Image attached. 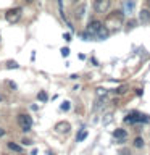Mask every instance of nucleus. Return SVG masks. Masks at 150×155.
<instances>
[{
	"label": "nucleus",
	"mask_w": 150,
	"mask_h": 155,
	"mask_svg": "<svg viewBox=\"0 0 150 155\" xmlns=\"http://www.w3.org/2000/svg\"><path fill=\"white\" fill-rule=\"evenodd\" d=\"M8 149L13 150V152H21V150H23L21 145H18V144H15V142H8Z\"/></svg>",
	"instance_id": "13"
},
{
	"label": "nucleus",
	"mask_w": 150,
	"mask_h": 155,
	"mask_svg": "<svg viewBox=\"0 0 150 155\" xmlns=\"http://www.w3.org/2000/svg\"><path fill=\"white\" fill-rule=\"evenodd\" d=\"M18 124L24 133H28V131H31V128H32V118L29 115L21 113V115H18Z\"/></svg>",
	"instance_id": "3"
},
{
	"label": "nucleus",
	"mask_w": 150,
	"mask_h": 155,
	"mask_svg": "<svg viewBox=\"0 0 150 155\" xmlns=\"http://www.w3.org/2000/svg\"><path fill=\"white\" fill-rule=\"evenodd\" d=\"M3 134H5V129H2V128H0V137H2Z\"/></svg>",
	"instance_id": "28"
},
{
	"label": "nucleus",
	"mask_w": 150,
	"mask_h": 155,
	"mask_svg": "<svg viewBox=\"0 0 150 155\" xmlns=\"http://www.w3.org/2000/svg\"><path fill=\"white\" fill-rule=\"evenodd\" d=\"M102 28H103V26H102V23L97 21V19H94V21H90L89 24H87L86 32L89 34V36H92V37H97V34H99V31Z\"/></svg>",
	"instance_id": "6"
},
{
	"label": "nucleus",
	"mask_w": 150,
	"mask_h": 155,
	"mask_svg": "<svg viewBox=\"0 0 150 155\" xmlns=\"http://www.w3.org/2000/svg\"><path fill=\"white\" fill-rule=\"evenodd\" d=\"M134 7H135V0H126L124 5H123V8H124L126 13H131L134 10Z\"/></svg>",
	"instance_id": "10"
},
{
	"label": "nucleus",
	"mask_w": 150,
	"mask_h": 155,
	"mask_svg": "<svg viewBox=\"0 0 150 155\" xmlns=\"http://www.w3.org/2000/svg\"><path fill=\"white\" fill-rule=\"evenodd\" d=\"M21 12L23 10L21 8H10L7 13H5V18H7V21L8 23H16L19 18H21Z\"/></svg>",
	"instance_id": "5"
},
{
	"label": "nucleus",
	"mask_w": 150,
	"mask_h": 155,
	"mask_svg": "<svg viewBox=\"0 0 150 155\" xmlns=\"http://www.w3.org/2000/svg\"><path fill=\"white\" fill-rule=\"evenodd\" d=\"M7 68H8V70H11V68H18V63L10 60V61H7Z\"/></svg>",
	"instance_id": "18"
},
{
	"label": "nucleus",
	"mask_w": 150,
	"mask_h": 155,
	"mask_svg": "<svg viewBox=\"0 0 150 155\" xmlns=\"http://www.w3.org/2000/svg\"><path fill=\"white\" fill-rule=\"evenodd\" d=\"M139 18H140V23H148L150 21V10H148V12H147V8L142 10Z\"/></svg>",
	"instance_id": "12"
},
{
	"label": "nucleus",
	"mask_w": 150,
	"mask_h": 155,
	"mask_svg": "<svg viewBox=\"0 0 150 155\" xmlns=\"http://www.w3.org/2000/svg\"><path fill=\"white\" fill-rule=\"evenodd\" d=\"M7 84H8L10 87H13V89H16V84H15V82H13V81H8V82H7Z\"/></svg>",
	"instance_id": "26"
},
{
	"label": "nucleus",
	"mask_w": 150,
	"mask_h": 155,
	"mask_svg": "<svg viewBox=\"0 0 150 155\" xmlns=\"http://www.w3.org/2000/svg\"><path fill=\"white\" fill-rule=\"evenodd\" d=\"M135 24H137V23H135V19H129V21H128V29H132Z\"/></svg>",
	"instance_id": "21"
},
{
	"label": "nucleus",
	"mask_w": 150,
	"mask_h": 155,
	"mask_svg": "<svg viewBox=\"0 0 150 155\" xmlns=\"http://www.w3.org/2000/svg\"><path fill=\"white\" fill-rule=\"evenodd\" d=\"M145 7H147V8H150V0H147V2H145Z\"/></svg>",
	"instance_id": "29"
},
{
	"label": "nucleus",
	"mask_w": 150,
	"mask_h": 155,
	"mask_svg": "<svg viewBox=\"0 0 150 155\" xmlns=\"http://www.w3.org/2000/svg\"><path fill=\"white\" fill-rule=\"evenodd\" d=\"M135 94H137V95H142V89H135Z\"/></svg>",
	"instance_id": "27"
},
{
	"label": "nucleus",
	"mask_w": 150,
	"mask_h": 155,
	"mask_svg": "<svg viewBox=\"0 0 150 155\" xmlns=\"http://www.w3.org/2000/svg\"><path fill=\"white\" fill-rule=\"evenodd\" d=\"M47 155H55V153H53V152H48V153H47Z\"/></svg>",
	"instance_id": "30"
},
{
	"label": "nucleus",
	"mask_w": 150,
	"mask_h": 155,
	"mask_svg": "<svg viewBox=\"0 0 150 155\" xmlns=\"http://www.w3.org/2000/svg\"><path fill=\"white\" fill-rule=\"evenodd\" d=\"M61 55H63V57H68V55H70V48H68V47H63V48H61Z\"/></svg>",
	"instance_id": "22"
},
{
	"label": "nucleus",
	"mask_w": 150,
	"mask_h": 155,
	"mask_svg": "<svg viewBox=\"0 0 150 155\" xmlns=\"http://www.w3.org/2000/svg\"><path fill=\"white\" fill-rule=\"evenodd\" d=\"M95 94H97V97H106V91L103 89V87H97Z\"/></svg>",
	"instance_id": "16"
},
{
	"label": "nucleus",
	"mask_w": 150,
	"mask_h": 155,
	"mask_svg": "<svg viewBox=\"0 0 150 155\" xmlns=\"http://www.w3.org/2000/svg\"><path fill=\"white\" fill-rule=\"evenodd\" d=\"M126 136H128L126 129L118 128V129H115V131H113V137H115L116 140H124V139H126Z\"/></svg>",
	"instance_id": "8"
},
{
	"label": "nucleus",
	"mask_w": 150,
	"mask_h": 155,
	"mask_svg": "<svg viewBox=\"0 0 150 155\" xmlns=\"http://www.w3.org/2000/svg\"><path fill=\"white\" fill-rule=\"evenodd\" d=\"M86 137H87V131H84V129H82L81 133L77 134V142H81V140H84Z\"/></svg>",
	"instance_id": "17"
},
{
	"label": "nucleus",
	"mask_w": 150,
	"mask_h": 155,
	"mask_svg": "<svg viewBox=\"0 0 150 155\" xmlns=\"http://www.w3.org/2000/svg\"><path fill=\"white\" fill-rule=\"evenodd\" d=\"M134 147L142 149V147H144V139H142V137H135V139H134Z\"/></svg>",
	"instance_id": "15"
},
{
	"label": "nucleus",
	"mask_w": 150,
	"mask_h": 155,
	"mask_svg": "<svg viewBox=\"0 0 150 155\" xmlns=\"http://www.w3.org/2000/svg\"><path fill=\"white\" fill-rule=\"evenodd\" d=\"M58 7H60V13H61V16L65 18V13H63V0H58Z\"/></svg>",
	"instance_id": "23"
},
{
	"label": "nucleus",
	"mask_w": 150,
	"mask_h": 155,
	"mask_svg": "<svg viewBox=\"0 0 150 155\" xmlns=\"http://www.w3.org/2000/svg\"><path fill=\"white\" fill-rule=\"evenodd\" d=\"M111 0H94V10L97 13H106L110 10Z\"/></svg>",
	"instance_id": "4"
},
{
	"label": "nucleus",
	"mask_w": 150,
	"mask_h": 155,
	"mask_svg": "<svg viewBox=\"0 0 150 155\" xmlns=\"http://www.w3.org/2000/svg\"><path fill=\"white\" fill-rule=\"evenodd\" d=\"M123 21H124V15L121 12H113L110 13L105 19V28L108 29L110 32H116L123 28Z\"/></svg>",
	"instance_id": "1"
},
{
	"label": "nucleus",
	"mask_w": 150,
	"mask_h": 155,
	"mask_svg": "<svg viewBox=\"0 0 150 155\" xmlns=\"http://www.w3.org/2000/svg\"><path fill=\"white\" fill-rule=\"evenodd\" d=\"M70 129H71V124L68 123V121H58V123L55 124V131H57V133L66 134V133H70Z\"/></svg>",
	"instance_id": "7"
},
{
	"label": "nucleus",
	"mask_w": 150,
	"mask_h": 155,
	"mask_svg": "<svg viewBox=\"0 0 150 155\" xmlns=\"http://www.w3.org/2000/svg\"><path fill=\"white\" fill-rule=\"evenodd\" d=\"M37 99L41 100V102H47V100H48V95H47V92H45V91H41V92L37 94Z\"/></svg>",
	"instance_id": "14"
},
{
	"label": "nucleus",
	"mask_w": 150,
	"mask_h": 155,
	"mask_svg": "<svg viewBox=\"0 0 150 155\" xmlns=\"http://www.w3.org/2000/svg\"><path fill=\"white\" fill-rule=\"evenodd\" d=\"M28 2H31V0H28Z\"/></svg>",
	"instance_id": "33"
},
{
	"label": "nucleus",
	"mask_w": 150,
	"mask_h": 155,
	"mask_svg": "<svg viewBox=\"0 0 150 155\" xmlns=\"http://www.w3.org/2000/svg\"><path fill=\"white\" fill-rule=\"evenodd\" d=\"M63 39H65V41H68V42H70V41H71V36H70V34H63Z\"/></svg>",
	"instance_id": "25"
},
{
	"label": "nucleus",
	"mask_w": 150,
	"mask_h": 155,
	"mask_svg": "<svg viewBox=\"0 0 150 155\" xmlns=\"http://www.w3.org/2000/svg\"><path fill=\"white\" fill-rule=\"evenodd\" d=\"M70 107H71L70 102L66 100V102H63V104H61V110H63V111H68V110H70Z\"/></svg>",
	"instance_id": "19"
},
{
	"label": "nucleus",
	"mask_w": 150,
	"mask_h": 155,
	"mask_svg": "<svg viewBox=\"0 0 150 155\" xmlns=\"http://www.w3.org/2000/svg\"><path fill=\"white\" fill-rule=\"evenodd\" d=\"M21 142H23L24 145H32V140H29V139H23Z\"/></svg>",
	"instance_id": "24"
},
{
	"label": "nucleus",
	"mask_w": 150,
	"mask_h": 155,
	"mask_svg": "<svg viewBox=\"0 0 150 155\" xmlns=\"http://www.w3.org/2000/svg\"><path fill=\"white\" fill-rule=\"evenodd\" d=\"M116 92H118L119 95H121V94H126V92H128V87H126V86H121V87H118V91H116Z\"/></svg>",
	"instance_id": "20"
},
{
	"label": "nucleus",
	"mask_w": 150,
	"mask_h": 155,
	"mask_svg": "<svg viewBox=\"0 0 150 155\" xmlns=\"http://www.w3.org/2000/svg\"><path fill=\"white\" fill-rule=\"evenodd\" d=\"M71 2H79V0H71Z\"/></svg>",
	"instance_id": "31"
},
{
	"label": "nucleus",
	"mask_w": 150,
	"mask_h": 155,
	"mask_svg": "<svg viewBox=\"0 0 150 155\" xmlns=\"http://www.w3.org/2000/svg\"><path fill=\"white\" fill-rule=\"evenodd\" d=\"M74 13H76V18H77V19H81V18L86 15V3H81L79 7L76 8V12H74Z\"/></svg>",
	"instance_id": "11"
},
{
	"label": "nucleus",
	"mask_w": 150,
	"mask_h": 155,
	"mask_svg": "<svg viewBox=\"0 0 150 155\" xmlns=\"http://www.w3.org/2000/svg\"><path fill=\"white\" fill-rule=\"evenodd\" d=\"M105 105H106V97H99V100H97V102H95V105H94V111L102 110Z\"/></svg>",
	"instance_id": "9"
},
{
	"label": "nucleus",
	"mask_w": 150,
	"mask_h": 155,
	"mask_svg": "<svg viewBox=\"0 0 150 155\" xmlns=\"http://www.w3.org/2000/svg\"><path fill=\"white\" fill-rule=\"evenodd\" d=\"M0 100H3V97H2V95H0Z\"/></svg>",
	"instance_id": "32"
},
{
	"label": "nucleus",
	"mask_w": 150,
	"mask_h": 155,
	"mask_svg": "<svg viewBox=\"0 0 150 155\" xmlns=\"http://www.w3.org/2000/svg\"><path fill=\"white\" fill-rule=\"evenodd\" d=\"M124 123L132 124V123H150V116L148 115H142L139 111H131V113L124 118Z\"/></svg>",
	"instance_id": "2"
}]
</instances>
